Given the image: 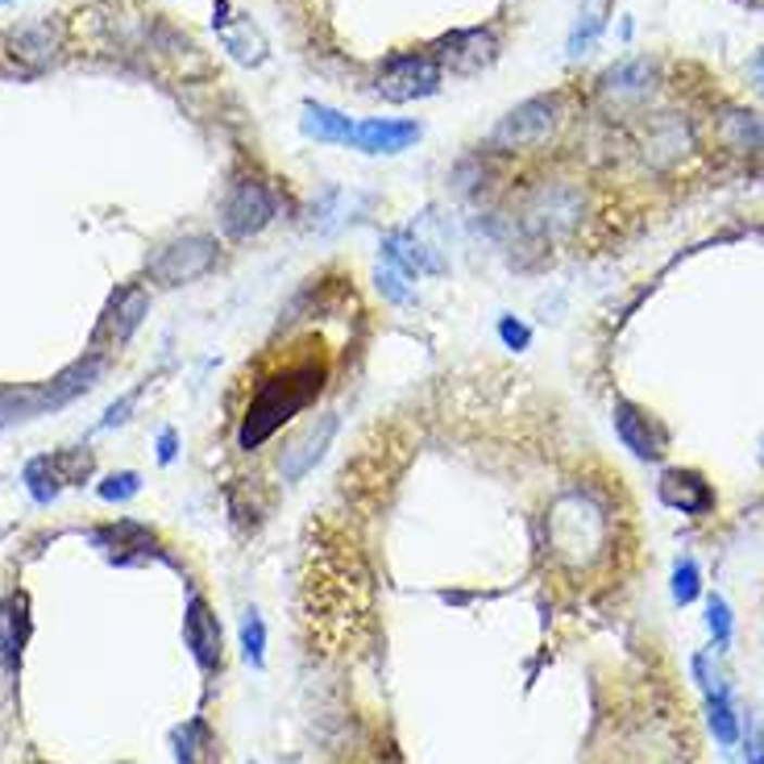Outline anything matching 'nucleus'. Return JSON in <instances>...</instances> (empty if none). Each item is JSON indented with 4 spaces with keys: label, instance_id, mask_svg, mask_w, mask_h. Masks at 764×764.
Here are the masks:
<instances>
[{
    "label": "nucleus",
    "instance_id": "nucleus-1",
    "mask_svg": "<svg viewBox=\"0 0 764 764\" xmlns=\"http://www.w3.org/2000/svg\"><path fill=\"white\" fill-rule=\"evenodd\" d=\"M321 378H325L321 366H291V371L258 383L254 399H250V412H246V424H241V444L246 449L262 444L278 424H287L303 403H312L316 391H321Z\"/></svg>",
    "mask_w": 764,
    "mask_h": 764
},
{
    "label": "nucleus",
    "instance_id": "nucleus-2",
    "mask_svg": "<svg viewBox=\"0 0 764 764\" xmlns=\"http://www.w3.org/2000/svg\"><path fill=\"white\" fill-rule=\"evenodd\" d=\"M440 67L433 54H394L378 71V92L387 100H416V96L437 92Z\"/></svg>",
    "mask_w": 764,
    "mask_h": 764
},
{
    "label": "nucleus",
    "instance_id": "nucleus-3",
    "mask_svg": "<svg viewBox=\"0 0 764 764\" xmlns=\"http://www.w3.org/2000/svg\"><path fill=\"white\" fill-rule=\"evenodd\" d=\"M271 216H275V196L258 184V179H241V184L225 196L221 225H225L233 237H250V233H258L262 225H271Z\"/></svg>",
    "mask_w": 764,
    "mask_h": 764
},
{
    "label": "nucleus",
    "instance_id": "nucleus-4",
    "mask_svg": "<svg viewBox=\"0 0 764 764\" xmlns=\"http://www.w3.org/2000/svg\"><path fill=\"white\" fill-rule=\"evenodd\" d=\"M212 262H216V246H212L209 237H184V241L166 246L163 254L154 258L150 271H154L159 283L175 287V283H187V278H200Z\"/></svg>",
    "mask_w": 764,
    "mask_h": 764
},
{
    "label": "nucleus",
    "instance_id": "nucleus-5",
    "mask_svg": "<svg viewBox=\"0 0 764 764\" xmlns=\"http://www.w3.org/2000/svg\"><path fill=\"white\" fill-rule=\"evenodd\" d=\"M553 113H556V100L536 96V100H528V104H519V109L494 129V141H499V146H511V150L536 146V141L549 138V129H553V121H556Z\"/></svg>",
    "mask_w": 764,
    "mask_h": 764
},
{
    "label": "nucleus",
    "instance_id": "nucleus-6",
    "mask_svg": "<svg viewBox=\"0 0 764 764\" xmlns=\"http://www.w3.org/2000/svg\"><path fill=\"white\" fill-rule=\"evenodd\" d=\"M184 640H187V649H191V656H196L204 669H216V665H221V624H216V615L209 611L204 599L187 602Z\"/></svg>",
    "mask_w": 764,
    "mask_h": 764
},
{
    "label": "nucleus",
    "instance_id": "nucleus-7",
    "mask_svg": "<svg viewBox=\"0 0 764 764\" xmlns=\"http://www.w3.org/2000/svg\"><path fill=\"white\" fill-rule=\"evenodd\" d=\"M416 138H419V125H412V121L374 116V121L353 125V138L349 141H353L358 150H371V154H399V150H408Z\"/></svg>",
    "mask_w": 764,
    "mask_h": 764
},
{
    "label": "nucleus",
    "instance_id": "nucleus-8",
    "mask_svg": "<svg viewBox=\"0 0 764 764\" xmlns=\"http://www.w3.org/2000/svg\"><path fill=\"white\" fill-rule=\"evenodd\" d=\"M615 428H619V440L636 458H661L665 449V433L652 424V416H644L636 403H619L615 408Z\"/></svg>",
    "mask_w": 764,
    "mask_h": 764
},
{
    "label": "nucleus",
    "instance_id": "nucleus-9",
    "mask_svg": "<svg viewBox=\"0 0 764 764\" xmlns=\"http://www.w3.org/2000/svg\"><path fill=\"white\" fill-rule=\"evenodd\" d=\"M661 499H665L669 508L686 511V515H702V511H711V503H715L711 487L698 478L694 469H669V474L661 478Z\"/></svg>",
    "mask_w": 764,
    "mask_h": 764
},
{
    "label": "nucleus",
    "instance_id": "nucleus-10",
    "mask_svg": "<svg viewBox=\"0 0 764 764\" xmlns=\"http://www.w3.org/2000/svg\"><path fill=\"white\" fill-rule=\"evenodd\" d=\"M333 428H337V419L328 416V419H321V428H316V424H312V428H303L300 437L283 449V478H287V483H296L303 469L321 458V449L328 444Z\"/></svg>",
    "mask_w": 764,
    "mask_h": 764
},
{
    "label": "nucleus",
    "instance_id": "nucleus-11",
    "mask_svg": "<svg viewBox=\"0 0 764 764\" xmlns=\"http://www.w3.org/2000/svg\"><path fill=\"white\" fill-rule=\"evenodd\" d=\"M440 47H444V50H437L440 63H449V67H458V71H474L490 59V47H494V42H490V34H483V29H469V34L444 38Z\"/></svg>",
    "mask_w": 764,
    "mask_h": 764
},
{
    "label": "nucleus",
    "instance_id": "nucleus-12",
    "mask_svg": "<svg viewBox=\"0 0 764 764\" xmlns=\"http://www.w3.org/2000/svg\"><path fill=\"white\" fill-rule=\"evenodd\" d=\"M303 134L316 141H349L353 138V125H349V116H341L337 109L308 104V109H303Z\"/></svg>",
    "mask_w": 764,
    "mask_h": 764
},
{
    "label": "nucleus",
    "instance_id": "nucleus-13",
    "mask_svg": "<svg viewBox=\"0 0 764 764\" xmlns=\"http://www.w3.org/2000/svg\"><path fill=\"white\" fill-rule=\"evenodd\" d=\"M141 316H146V291L141 287H129V291H121L113 303V316H109V328H113V341H125L134 328L141 325Z\"/></svg>",
    "mask_w": 764,
    "mask_h": 764
},
{
    "label": "nucleus",
    "instance_id": "nucleus-14",
    "mask_svg": "<svg viewBox=\"0 0 764 764\" xmlns=\"http://www.w3.org/2000/svg\"><path fill=\"white\" fill-rule=\"evenodd\" d=\"M649 63H624V67H615L602 79V88L611 96H649Z\"/></svg>",
    "mask_w": 764,
    "mask_h": 764
},
{
    "label": "nucleus",
    "instance_id": "nucleus-15",
    "mask_svg": "<svg viewBox=\"0 0 764 764\" xmlns=\"http://www.w3.org/2000/svg\"><path fill=\"white\" fill-rule=\"evenodd\" d=\"M606 0H586L581 4V22L574 29V38H569V54H586V50L594 47V38L602 34V25H606Z\"/></svg>",
    "mask_w": 764,
    "mask_h": 764
},
{
    "label": "nucleus",
    "instance_id": "nucleus-16",
    "mask_svg": "<svg viewBox=\"0 0 764 764\" xmlns=\"http://www.w3.org/2000/svg\"><path fill=\"white\" fill-rule=\"evenodd\" d=\"M179 764H212V736L204 723H187L179 731Z\"/></svg>",
    "mask_w": 764,
    "mask_h": 764
},
{
    "label": "nucleus",
    "instance_id": "nucleus-17",
    "mask_svg": "<svg viewBox=\"0 0 764 764\" xmlns=\"http://www.w3.org/2000/svg\"><path fill=\"white\" fill-rule=\"evenodd\" d=\"M25 483H29L38 503H50V499L59 494V483H63V478H59V469H54L50 458H38V462L25 465Z\"/></svg>",
    "mask_w": 764,
    "mask_h": 764
},
{
    "label": "nucleus",
    "instance_id": "nucleus-18",
    "mask_svg": "<svg viewBox=\"0 0 764 764\" xmlns=\"http://www.w3.org/2000/svg\"><path fill=\"white\" fill-rule=\"evenodd\" d=\"M711 727H715L718 743H736V736H740V727H736V711H731V698H727L723 686L711 690Z\"/></svg>",
    "mask_w": 764,
    "mask_h": 764
},
{
    "label": "nucleus",
    "instance_id": "nucleus-19",
    "mask_svg": "<svg viewBox=\"0 0 764 764\" xmlns=\"http://www.w3.org/2000/svg\"><path fill=\"white\" fill-rule=\"evenodd\" d=\"M54 469H59V478H63V483H84V478L92 474V453H84V449H67V453H59V458H54Z\"/></svg>",
    "mask_w": 764,
    "mask_h": 764
},
{
    "label": "nucleus",
    "instance_id": "nucleus-20",
    "mask_svg": "<svg viewBox=\"0 0 764 764\" xmlns=\"http://www.w3.org/2000/svg\"><path fill=\"white\" fill-rule=\"evenodd\" d=\"M698 590H702V581H698V565L694 561H677V569H673V599L681 602H694Z\"/></svg>",
    "mask_w": 764,
    "mask_h": 764
},
{
    "label": "nucleus",
    "instance_id": "nucleus-21",
    "mask_svg": "<svg viewBox=\"0 0 764 764\" xmlns=\"http://www.w3.org/2000/svg\"><path fill=\"white\" fill-rule=\"evenodd\" d=\"M138 474H129V469H125V474H113V478H104V483H100V499H109V503H121V499H134V494H138Z\"/></svg>",
    "mask_w": 764,
    "mask_h": 764
},
{
    "label": "nucleus",
    "instance_id": "nucleus-22",
    "mask_svg": "<svg viewBox=\"0 0 764 764\" xmlns=\"http://www.w3.org/2000/svg\"><path fill=\"white\" fill-rule=\"evenodd\" d=\"M706 624H711V631H715L718 644H727V640H731V606L718 599V594L711 599V615H706Z\"/></svg>",
    "mask_w": 764,
    "mask_h": 764
},
{
    "label": "nucleus",
    "instance_id": "nucleus-23",
    "mask_svg": "<svg viewBox=\"0 0 764 764\" xmlns=\"http://www.w3.org/2000/svg\"><path fill=\"white\" fill-rule=\"evenodd\" d=\"M241 644H246V656L250 661H262V644H266V631H262V619L258 615H250L246 624H241Z\"/></svg>",
    "mask_w": 764,
    "mask_h": 764
},
{
    "label": "nucleus",
    "instance_id": "nucleus-24",
    "mask_svg": "<svg viewBox=\"0 0 764 764\" xmlns=\"http://www.w3.org/2000/svg\"><path fill=\"white\" fill-rule=\"evenodd\" d=\"M134 399H138V394H125L121 403H113V408H109V416H104V428H113V424H121V419H125V412L134 408Z\"/></svg>",
    "mask_w": 764,
    "mask_h": 764
},
{
    "label": "nucleus",
    "instance_id": "nucleus-25",
    "mask_svg": "<svg viewBox=\"0 0 764 764\" xmlns=\"http://www.w3.org/2000/svg\"><path fill=\"white\" fill-rule=\"evenodd\" d=\"M503 337H508L511 346H524V341H528V328H519V325H503Z\"/></svg>",
    "mask_w": 764,
    "mask_h": 764
},
{
    "label": "nucleus",
    "instance_id": "nucleus-26",
    "mask_svg": "<svg viewBox=\"0 0 764 764\" xmlns=\"http://www.w3.org/2000/svg\"><path fill=\"white\" fill-rule=\"evenodd\" d=\"M171 444H175V437H171V433H163V449H159V458H163V462H171V453H175Z\"/></svg>",
    "mask_w": 764,
    "mask_h": 764
},
{
    "label": "nucleus",
    "instance_id": "nucleus-27",
    "mask_svg": "<svg viewBox=\"0 0 764 764\" xmlns=\"http://www.w3.org/2000/svg\"><path fill=\"white\" fill-rule=\"evenodd\" d=\"M752 75H756V84L764 88V54H756V63H752Z\"/></svg>",
    "mask_w": 764,
    "mask_h": 764
}]
</instances>
